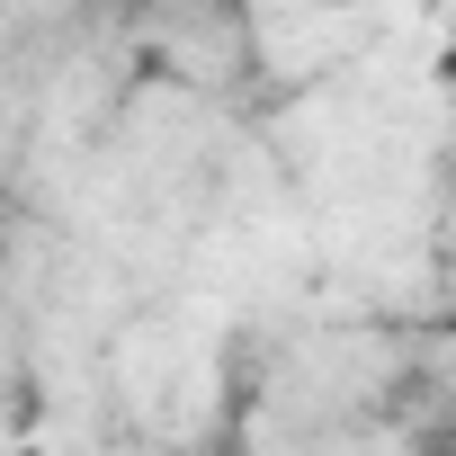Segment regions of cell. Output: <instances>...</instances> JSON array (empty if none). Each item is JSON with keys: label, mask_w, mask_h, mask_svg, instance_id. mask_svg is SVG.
Listing matches in <instances>:
<instances>
[{"label": "cell", "mask_w": 456, "mask_h": 456, "mask_svg": "<svg viewBox=\"0 0 456 456\" xmlns=\"http://www.w3.org/2000/svg\"><path fill=\"white\" fill-rule=\"evenodd\" d=\"M0 188H10V170H0Z\"/></svg>", "instance_id": "cell-1"}, {"label": "cell", "mask_w": 456, "mask_h": 456, "mask_svg": "<svg viewBox=\"0 0 456 456\" xmlns=\"http://www.w3.org/2000/svg\"><path fill=\"white\" fill-rule=\"evenodd\" d=\"M28 456H37V447H28Z\"/></svg>", "instance_id": "cell-2"}]
</instances>
